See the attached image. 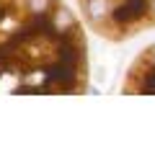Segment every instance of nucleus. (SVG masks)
Instances as JSON below:
<instances>
[{"mask_svg":"<svg viewBox=\"0 0 155 147\" xmlns=\"http://www.w3.org/2000/svg\"><path fill=\"white\" fill-rule=\"evenodd\" d=\"M122 93H137V96L155 93V44L142 49L137 60L129 65L127 75H124Z\"/></svg>","mask_w":155,"mask_h":147,"instance_id":"nucleus-3","label":"nucleus"},{"mask_svg":"<svg viewBox=\"0 0 155 147\" xmlns=\"http://www.w3.org/2000/svg\"><path fill=\"white\" fill-rule=\"evenodd\" d=\"M83 23L65 0H0V90L85 93L91 62Z\"/></svg>","mask_w":155,"mask_h":147,"instance_id":"nucleus-1","label":"nucleus"},{"mask_svg":"<svg viewBox=\"0 0 155 147\" xmlns=\"http://www.w3.org/2000/svg\"><path fill=\"white\" fill-rule=\"evenodd\" d=\"M85 26L106 41H127L155 28V0H75Z\"/></svg>","mask_w":155,"mask_h":147,"instance_id":"nucleus-2","label":"nucleus"}]
</instances>
